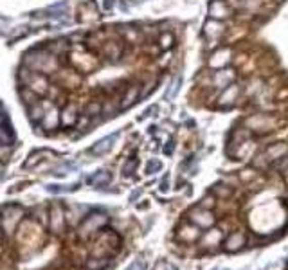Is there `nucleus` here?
I'll return each instance as SVG.
<instances>
[{
    "mask_svg": "<svg viewBox=\"0 0 288 270\" xmlns=\"http://www.w3.org/2000/svg\"><path fill=\"white\" fill-rule=\"evenodd\" d=\"M24 65L36 72H54L58 69V62L54 60L53 53L43 49H31L24 54Z\"/></svg>",
    "mask_w": 288,
    "mask_h": 270,
    "instance_id": "f257e3e1",
    "label": "nucleus"
},
{
    "mask_svg": "<svg viewBox=\"0 0 288 270\" xmlns=\"http://www.w3.org/2000/svg\"><path fill=\"white\" fill-rule=\"evenodd\" d=\"M107 220L108 218L105 216V214H101V213H92V214H88V216L83 220V223L79 225V229H78V234H79V238H88L90 234H94V233H98V231H101V227H103L105 223H107Z\"/></svg>",
    "mask_w": 288,
    "mask_h": 270,
    "instance_id": "f03ea898",
    "label": "nucleus"
},
{
    "mask_svg": "<svg viewBox=\"0 0 288 270\" xmlns=\"http://www.w3.org/2000/svg\"><path fill=\"white\" fill-rule=\"evenodd\" d=\"M22 211L20 207H15V205H8V207L2 209V214H0V225H2V229L6 231L8 234H11L17 227V223L22 220Z\"/></svg>",
    "mask_w": 288,
    "mask_h": 270,
    "instance_id": "7ed1b4c3",
    "label": "nucleus"
},
{
    "mask_svg": "<svg viewBox=\"0 0 288 270\" xmlns=\"http://www.w3.org/2000/svg\"><path fill=\"white\" fill-rule=\"evenodd\" d=\"M117 139H119V131H115V133H112V135H107L105 139L98 141V143L90 148V153H92V155H95V157L105 155V153H108L112 148H114V144H115V141H117Z\"/></svg>",
    "mask_w": 288,
    "mask_h": 270,
    "instance_id": "20e7f679",
    "label": "nucleus"
},
{
    "mask_svg": "<svg viewBox=\"0 0 288 270\" xmlns=\"http://www.w3.org/2000/svg\"><path fill=\"white\" fill-rule=\"evenodd\" d=\"M49 216H51V229H53V233H62L63 227H65V213H63L62 205L60 204L51 205Z\"/></svg>",
    "mask_w": 288,
    "mask_h": 270,
    "instance_id": "39448f33",
    "label": "nucleus"
},
{
    "mask_svg": "<svg viewBox=\"0 0 288 270\" xmlns=\"http://www.w3.org/2000/svg\"><path fill=\"white\" fill-rule=\"evenodd\" d=\"M189 220L198 227H211L214 223V216L204 207H195L189 213Z\"/></svg>",
    "mask_w": 288,
    "mask_h": 270,
    "instance_id": "423d86ee",
    "label": "nucleus"
},
{
    "mask_svg": "<svg viewBox=\"0 0 288 270\" xmlns=\"http://www.w3.org/2000/svg\"><path fill=\"white\" fill-rule=\"evenodd\" d=\"M67 11V2L62 0V2H56V4L49 6V8L41 9V11H34V17H54V18H62L65 17Z\"/></svg>",
    "mask_w": 288,
    "mask_h": 270,
    "instance_id": "0eeeda50",
    "label": "nucleus"
},
{
    "mask_svg": "<svg viewBox=\"0 0 288 270\" xmlns=\"http://www.w3.org/2000/svg\"><path fill=\"white\" fill-rule=\"evenodd\" d=\"M112 182V173L107 169H99L94 175H90L86 178V184L92 186V188H105Z\"/></svg>",
    "mask_w": 288,
    "mask_h": 270,
    "instance_id": "6e6552de",
    "label": "nucleus"
},
{
    "mask_svg": "<svg viewBox=\"0 0 288 270\" xmlns=\"http://www.w3.org/2000/svg\"><path fill=\"white\" fill-rule=\"evenodd\" d=\"M41 124H43L45 130H54L58 124H62V114L58 112L56 107L47 108L45 115H43V119H41Z\"/></svg>",
    "mask_w": 288,
    "mask_h": 270,
    "instance_id": "1a4fd4ad",
    "label": "nucleus"
},
{
    "mask_svg": "<svg viewBox=\"0 0 288 270\" xmlns=\"http://www.w3.org/2000/svg\"><path fill=\"white\" fill-rule=\"evenodd\" d=\"M209 15H211V18H214V20L227 18L229 17V8H227L223 2H220V0H214V2H211V6H209Z\"/></svg>",
    "mask_w": 288,
    "mask_h": 270,
    "instance_id": "9d476101",
    "label": "nucleus"
},
{
    "mask_svg": "<svg viewBox=\"0 0 288 270\" xmlns=\"http://www.w3.org/2000/svg\"><path fill=\"white\" fill-rule=\"evenodd\" d=\"M76 123H78V112H76V107L67 105L62 112V126L70 128V126H74Z\"/></svg>",
    "mask_w": 288,
    "mask_h": 270,
    "instance_id": "9b49d317",
    "label": "nucleus"
},
{
    "mask_svg": "<svg viewBox=\"0 0 288 270\" xmlns=\"http://www.w3.org/2000/svg\"><path fill=\"white\" fill-rule=\"evenodd\" d=\"M137 99H139V86H128L126 94L121 99V110L130 108L133 103H137Z\"/></svg>",
    "mask_w": 288,
    "mask_h": 270,
    "instance_id": "f8f14e48",
    "label": "nucleus"
},
{
    "mask_svg": "<svg viewBox=\"0 0 288 270\" xmlns=\"http://www.w3.org/2000/svg\"><path fill=\"white\" fill-rule=\"evenodd\" d=\"M49 107H51V105H43V103H33V105H31V108H29V119H31V121H34V123H36V121H41Z\"/></svg>",
    "mask_w": 288,
    "mask_h": 270,
    "instance_id": "ddd939ff",
    "label": "nucleus"
},
{
    "mask_svg": "<svg viewBox=\"0 0 288 270\" xmlns=\"http://www.w3.org/2000/svg\"><path fill=\"white\" fill-rule=\"evenodd\" d=\"M286 152H288V146H284L283 143H279V144H272L270 148H267L265 155H267L270 160H274V159H277V157L284 155Z\"/></svg>",
    "mask_w": 288,
    "mask_h": 270,
    "instance_id": "4468645a",
    "label": "nucleus"
},
{
    "mask_svg": "<svg viewBox=\"0 0 288 270\" xmlns=\"http://www.w3.org/2000/svg\"><path fill=\"white\" fill-rule=\"evenodd\" d=\"M78 164L76 162H63V164H60V166H56V168L53 169V175H60V176H65V175H69V173H72V171H78Z\"/></svg>",
    "mask_w": 288,
    "mask_h": 270,
    "instance_id": "2eb2a0df",
    "label": "nucleus"
},
{
    "mask_svg": "<svg viewBox=\"0 0 288 270\" xmlns=\"http://www.w3.org/2000/svg\"><path fill=\"white\" fill-rule=\"evenodd\" d=\"M45 189L49 193H54V195H60V193L76 191V189H78V184H49Z\"/></svg>",
    "mask_w": 288,
    "mask_h": 270,
    "instance_id": "dca6fc26",
    "label": "nucleus"
},
{
    "mask_svg": "<svg viewBox=\"0 0 288 270\" xmlns=\"http://www.w3.org/2000/svg\"><path fill=\"white\" fill-rule=\"evenodd\" d=\"M103 51L110 60H117V58L121 56V47H119V43H115V41H108V43H105Z\"/></svg>",
    "mask_w": 288,
    "mask_h": 270,
    "instance_id": "f3484780",
    "label": "nucleus"
},
{
    "mask_svg": "<svg viewBox=\"0 0 288 270\" xmlns=\"http://www.w3.org/2000/svg\"><path fill=\"white\" fill-rule=\"evenodd\" d=\"M65 47H67L65 40H63V38H60V40L49 41V45H47V51H49V53H53V54H60V53H63V51H65Z\"/></svg>",
    "mask_w": 288,
    "mask_h": 270,
    "instance_id": "a211bd4d",
    "label": "nucleus"
},
{
    "mask_svg": "<svg viewBox=\"0 0 288 270\" xmlns=\"http://www.w3.org/2000/svg\"><path fill=\"white\" fill-rule=\"evenodd\" d=\"M180 83H182V76H177V78L171 81V85H169V90H168V94H166V98L168 99L175 98L177 92H178V88H180Z\"/></svg>",
    "mask_w": 288,
    "mask_h": 270,
    "instance_id": "6ab92c4d",
    "label": "nucleus"
},
{
    "mask_svg": "<svg viewBox=\"0 0 288 270\" xmlns=\"http://www.w3.org/2000/svg\"><path fill=\"white\" fill-rule=\"evenodd\" d=\"M162 169V162L159 159H150L148 164H146V173L148 175H153V173L161 171Z\"/></svg>",
    "mask_w": 288,
    "mask_h": 270,
    "instance_id": "aec40b11",
    "label": "nucleus"
},
{
    "mask_svg": "<svg viewBox=\"0 0 288 270\" xmlns=\"http://www.w3.org/2000/svg\"><path fill=\"white\" fill-rule=\"evenodd\" d=\"M36 96H38V94H34L33 90L27 88V86H22V88H20V98L24 99V101H29L31 105H33V103L36 101Z\"/></svg>",
    "mask_w": 288,
    "mask_h": 270,
    "instance_id": "412c9836",
    "label": "nucleus"
},
{
    "mask_svg": "<svg viewBox=\"0 0 288 270\" xmlns=\"http://www.w3.org/2000/svg\"><path fill=\"white\" fill-rule=\"evenodd\" d=\"M137 168V159L135 157H132V159H128L126 164H124V168H123V175L124 176H130L133 175V171H135Z\"/></svg>",
    "mask_w": 288,
    "mask_h": 270,
    "instance_id": "4be33fe9",
    "label": "nucleus"
},
{
    "mask_svg": "<svg viewBox=\"0 0 288 270\" xmlns=\"http://www.w3.org/2000/svg\"><path fill=\"white\" fill-rule=\"evenodd\" d=\"M107 265H108V259H98V258L90 259V261L86 263V266L90 270H103Z\"/></svg>",
    "mask_w": 288,
    "mask_h": 270,
    "instance_id": "5701e85b",
    "label": "nucleus"
},
{
    "mask_svg": "<svg viewBox=\"0 0 288 270\" xmlns=\"http://www.w3.org/2000/svg\"><path fill=\"white\" fill-rule=\"evenodd\" d=\"M41 157H43V152H34L33 155H31L27 160H25L24 168H34V166H36V164L41 160Z\"/></svg>",
    "mask_w": 288,
    "mask_h": 270,
    "instance_id": "b1692460",
    "label": "nucleus"
},
{
    "mask_svg": "<svg viewBox=\"0 0 288 270\" xmlns=\"http://www.w3.org/2000/svg\"><path fill=\"white\" fill-rule=\"evenodd\" d=\"M13 143V133L9 128L0 126V144H11Z\"/></svg>",
    "mask_w": 288,
    "mask_h": 270,
    "instance_id": "393cba45",
    "label": "nucleus"
},
{
    "mask_svg": "<svg viewBox=\"0 0 288 270\" xmlns=\"http://www.w3.org/2000/svg\"><path fill=\"white\" fill-rule=\"evenodd\" d=\"M153 270H178L177 266H173L169 261H166V259H162V261H157V265L153 266Z\"/></svg>",
    "mask_w": 288,
    "mask_h": 270,
    "instance_id": "a878e982",
    "label": "nucleus"
},
{
    "mask_svg": "<svg viewBox=\"0 0 288 270\" xmlns=\"http://www.w3.org/2000/svg\"><path fill=\"white\" fill-rule=\"evenodd\" d=\"M11 29V20L6 17H0V34H6Z\"/></svg>",
    "mask_w": 288,
    "mask_h": 270,
    "instance_id": "bb28decb",
    "label": "nucleus"
},
{
    "mask_svg": "<svg viewBox=\"0 0 288 270\" xmlns=\"http://www.w3.org/2000/svg\"><path fill=\"white\" fill-rule=\"evenodd\" d=\"M101 112V105L99 103H90L88 107H86V115L90 117V115H98Z\"/></svg>",
    "mask_w": 288,
    "mask_h": 270,
    "instance_id": "cd10ccee",
    "label": "nucleus"
},
{
    "mask_svg": "<svg viewBox=\"0 0 288 270\" xmlns=\"http://www.w3.org/2000/svg\"><path fill=\"white\" fill-rule=\"evenodd\" d=\"M146 268V261H144V259H133V263L130 266H128L126 270H144Z\"/></svg>",
    "mask_w": 288,
    "mask_h": 270,
    "instance_id": "c85d7f7f",
    "label": "nucleus"
},
{
    "mask_svg": "<svg viewBox=\"0 0 288 270\" xmlns=\"http://www.w3.org/2000/svg\"><path fill=\"white\" fill-rule=\"evenodd\" d=\"M173 34H169V33H164V43H161V47L162 49H169L171 47V43H173Z\"/></svg>",
    "mask_w": 288,
    "mask_h": 270,
    "instance_id": "c756f323",
    "label": "nucleus"
},
{
    "mask_svg": "<svg viewBox=\"0 0 288 270\" xmlns=\"http://www.w3.org/2000/svg\"><path fill=\"white\" fill-rule=\"evenodd\" d=\"M114 4H115V0H105V2H103V9H105V11H110V9L114 8Z\"/></svg>",
    "mask_w": 288,
    "mask_h": 270,
    "instance_id": "7c9ffc66",
    "label": "nucleus"
},
{
    "mask_svg": "<svg viewBox=\"0 0 288 270\" xmlns=\"http://www.w3.org/2000/svg\"><path fill=\"white\" fill-rule=\"evenodd\" d=\"M168 186H169V175H166L164 176V182H161V189H162V191H168Z\"/></svg>",
    "mask_w": 288,
    "mask_h": 270,
    "instance_id": "2f4dec72",
    "label": "nucleus"
},
{
    "mask_svg": "<svg viewBox=\"0 0 288 270\" xmlns=\"http://www.w3.org/2000/svg\"><path fill=\"white\" fill-rule=\"evenodd\" d=\"M6 123H8V117H6V112L2 110V107H0V126Z\"/></svg>",
    "mask_w": 288,
    "mask_h": 270,
    "instance_id": "473e14b6",
    "label": "nucleus"
},
{
    "mask_svg": "<svg viewBox=\"0 0 288 270\" xmlns=\"http://www.w3.org/2000/svg\"><path fill=\"white\" fill-rule=\"evenodd\" d=\"M2 231H4V229H2V225H0V238H2Z\"/></svg>",
    "mask_w": 288,
    "mask_h": 270,
    "instance_id": "72a5a7b5",
    "label": "nucleus"
},
{
    "mask_svg": "<svg viewBox=\"0 0 288 270\" xmlns=\"http://www.w3.org/2000/svg\"><path fill=\"white\" fill-rule=\"evenodd\" d=\"M286 270H288V261H286Z\"/></svg>",
    "mask_w": 288,
    "mask_h": 270,
    "instance_id": "f704fd0d",
    "label": "nucleus"
}]
</instances>
